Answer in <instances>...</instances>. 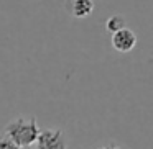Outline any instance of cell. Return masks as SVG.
<instances>
[{"label": "cell", "instance_id": "1", "mask_svg": "<svg viewBox=\"0 0 153 149\" xmlns=\"http://www.w3.org/2000/svg\"><path fill=\"white\" fill-rule=\"evenodd\" d=\"M38 134H40V128L35 118L18 116L5 126V136L18 148H28L35 144Z\"/></svg>", "mask_w": 153, "mask_h": 149}, {"label": "cell", "instance_id": "2", "mask_svg": "<svg viewBox=\"0 0 153 149\" xmlns=\"http://www.w3.org/2000/svg\"><path fill=\"white\" fill-rule=\"evenodd\" d=\"M35 144H36V149H68L64 133L56 128L40 129Z\"/></svg>", "mask_w": 153, "mask_h": 149}, {"label": "cell", "instance_id": "3", "mask_svg": "<svg viewBox=\"0 0 153 149\" xmlns=\"http://www.w3.org/2000/svg\"><path fill=\"white\" fill-rule=\"evenodd\" d=\"M110 43H112L114 49L119 51V53H130L137 46V34L133 30L125 26L123 30H120V31L112 34Z\"/></svg>", "mask_w": 153, "mask_h": 149}, {"label": "cell", "instance_id": "4", "mask_svg": "<svg viewBox=\"0 0 153 149\" xmlns=\"http://www.w3.org/2000/svg\"><path fill=\"white\" fill-rule=\"evenodd\" d=\"M92 10H94L92 0H73L69 13L76 18H84V17H89L92 13Z\"/></svg>", "mask_w": 153, "mask_h": 149}, {"label": "cell", "instance_id": "5", "mask_svg": "<svg viewBox=\"0 0 153 149\" xmlns=\"http://www.w3.org/2000/svg\"><path fill=\"white\" fill-rule=\"evenodd\" d=\"M125 25H127L125 18H123L122 15H112V17L107 18V21H105V30L109 31L110 34H114V33H117V31L123 30Z\"/></svg>", "mask_w": 153, "mask_h": 149}, {"label": "cell", "instance_id": "6", "mask_svg": "<svg viewBox=\"0 0 153 149\" xmlns=\"http://www.w3.org/2000/svg\"><path fill=\"white\" fill-rule=\"evenodd\" d=\"M99 149H125V148H122V146H119V144H115V142H107V144H104V146H100Z\"/></svg>", "mask_w": 153, "mask_h": 149}]
</instances>
